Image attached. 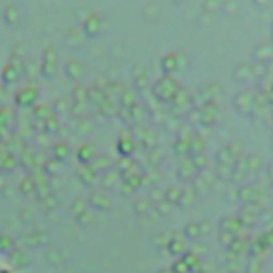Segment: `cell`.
Here are the masks:
<instances>
[{
  "label": "cell",
  "mask_w": 273,
  "mask_h": 273,
  "mask_svg": "<svg viewBox=\"0 0 273 273\" xmlns=\"http://www.w3.org/2000/svg\"><path fill=\"white\" fill-rule=\"evenodd\" d=\"M96 176H98V173H95L88 165H86L84 171L80 172V179H82V181L86 184V185H92V184L95 183Z\"/></svg>",
  "instance_id": "obj_30"
},
{
  "label": "cell",
  "mask_w": 273,
  "mask_h": 273,
  "mask_svg": "<svg viewBox=\"0 0 273 273\" xmlns=\"http://www.w3.org/2000/svg\"><path fill=\"white\" fill-rule=\"evenodd\" d=\"M179 83L176 82L172 76H167L165 75L160 80H157L155 83V86L152 88V94L159 102L171 103L172 99L175 98L176 94L179 92Z\"/></svg>",
  "instance_id": "obj_1"
},
{
  "label": "cell",
  "mask_w": 273,
  "mask_h": 273,
  "mask_svg": "<svg viewBox=\"0 0 273 273\" xmlns=\"http://www.w3.org/2000/svg\"><path fill=\"white\" fill-rule=\"evenodd\" d=\"M266 176H268V180L273 184V160L268 164V168H266Z\"/></svg>",
  "instance_id": "obj_36"
},
{
  "label": "cell",
  "mask_w": 273,
  "mask_h": 273,
  "mask_svg": "<svg viewBox=\"0 0 273 273\" xmlns=\"http://www.w3.org/2000/svg\"><path fill=\"white\" fill-rule=\"evenodd\" d=\"M220 113H221V109L218 107V104H208L204 108L199 109V117H200V124L204 125V127H211L212 124L217 123V120L220 119Z\"/></svg>",
  "instance_id": "obj_5"
},
{
  "label": "cell",
  "mask_w": 273,
  "mask_h": 273,
  "mask_svg": "<svg viewBox=\"0 0 273 273\" xmlns=\"http://www.w3.org/2000/svg\"><path fill=\"white\" fill-rule=\"evenodd\" d=\"M272 43H273V24H272Z\"/></svg>",
  "instance_id": "obj_40"
},
{
  "label": "cell",
  "mask_w": 273,
  "mask_h": 273,
  "mask_svg": "<svg viewBox=\"0 0 273 273\" xmlns=\"http://www.w3.org/2000/svg\"><path fill=\"white\" fill-rule=\"evenodd\" d=\"M189 160H191L192 164L195 165V168L199 171V173L200 172H203L204 169H205V167H207V156H205V153L204 152L192 155Z\"/></svg>",
  "instance_id": "obj_27"
},
{
  "label": "cell",
  "mask_w": 273,
  "mask_h": 273,
  "mask_svg": "<svg viewBox=\"0 0 273 273\" xmlns=\"http://www.w3.org/2000/svg\"><path fill=\"white\" fill-rule=\"evenodd\" d=\"M196 200H197V195H196V192L193 191V188H189V189H184L181 192V196H180L179 201L176 205H179L180 208H183V209H188V208H191L195 205Z\"/></svg>",
  "instance_id": "obj_14"
},
{
  "label": "cell",
  "mask_w": 273,
  "mask_h": 273,
  "mask_svg": "<svg viewBox=\"0 0 273 273\" xmlns=\"http://www.w3.org/2000/svg\"><path fill=\"white\" fill-rule=\"evenodd\" d=\"M119 175H120V173H117V172H112V171L104 172V176H103V180H102L103 188L107 189V191L113 189L115 185H116L117 180H119Z\"/></svg>",
  "instance_id": "obj_22"
},
{
  "label": "cell",
  "mask_w": 273,
  "mask_h": 273,
  "mask_svg": "<svg viewBox=\"0 0 273 273\" xmlns=\"http://www.w3.org/2000/svg\"><path fill=\"white\" fill-rule=\"evenodd\" d=\"M87 208V203L83 199L78 197V199H75L72 203H71V213L74 215V217L79 216L82 212H84Z\"/></svg>",
  "instance_id": "obj_28"
},
{
  "label": "cell",
  "mask_w": 273,
  "mask_h": 273,
  "mask_svg": "<svg viewBox=\"0 0 273 273\" xmlns=\"http://www.w3.org/2000/svg\"><path fill=\"white\" fill-rule=\"evenodd\" d=\"M148 200L152 204H156L157 205L159 203L164 201V192H161L159 188H153V189H151V192H149Z\"/></svg>",
  "instance_id": "obj_33"
},
{
  "label": "cell",
  "mask_w": 273,
  "mask_h": 273,
  "mask_svg": "<svg viewBox=\"0 0 273 273\" xmlns=\"http://www.w3.org/2000/svg\"><path fill=\"white\" fill-rule=\"evenodd\" d=\"M58 70V54L52 48L46 50L42 58V64H40V74L43 78L51 79L54 78Z\"/></svg>",
  "instance_id": "obj_3"
},
{
  "label": "cell",
  "mask_w": 273,
  "mask_h": 273,
  "mask_svg": "<svg viewBox=\"0 0 273 273\" xmlns=\"http://www.w3.org/2000/svg\"><path fill=\"white\" fill-rule=\"evenodd\" d=\"M76 222H78L80 226H88L91 222L94 221V217H92V213H91L88 209H86L84 212H82L80 215L75 217Z\"/></svg>",
  "instance_id": "obj_32"
},
{
  "label": "cell",
  "mask_w": 273,
  "mask_h": 273,
  "mask_svg": "<svg viewBox=\"0 0 273 273\" xmlns=\"http://www.w3.org/2000/svg\"><path fill=\"white\" fill-rule=\"evenodd\" d=\"M117 151L120 152L121 156H131L135 151V140L131 137H121L117 143Z\"/></svg>",
  "instance_id": "obj_19"
},
{
  "label": "cell",
  "mask_w": 273,
  "mask_h": 273,
  "mask_svg": "<svg viewBox=\"0 0 273 273\" xmlns=\"http://www.w3.org/2000/svg\"><path fill=\"white\" fill-rule=\"evenodd\" d=\"M184 234H185L188 238H191V240L199 238L200 237L199 222H189V224H187L185 229H184Z\"/></svg>",
  "instance_id": "obj_29"
},
{
  "label": "cell",
  "mask_w": 273,
  "mask_h": 273,
  "mask_svg": "<svg viewBox=\"0 0 273 273\" xmlns=\"http://www.w3.org/2000/svg\"><path fill=\"white\" fill-rule=\"evenodd\" d=\"M172 207H173V204L168 203V201L164 200V201L157 204V211H159L161 216H168L172 212Z\"/></svg>",
  "instance_id": "obj_34"
},
{
  "label": "cell",
  "mask_w": 273,
  "mask_h": 273,
  "mask_svg": "<svg viewBox=\"0 0 273 273\" xmlns=\"http://www.w3.org/2000/svg\"><path fill=\"white\" fill-rule=\"evenodd\" d=\"M232 79H233L234 82L240 83V84H246V83L253 82L254 79H256L253 64L241 63V64L234 67V70L232 71Z\"/></svg>",
  "instance_id": "obj_6"
},
{
  "label": "cell",
  "mask_w": 273,
  "mask_h": 273,
  "mask_svg": "<svg viewBox=\"0 0 273 273\" xmlns=\"http://www.w3.org/2000/svg\"><path fill=\"white\" fill-rule=\"evenodd\" d=\"M200 225V236H205L211 232V222L208 220H203L199 222Z\"/></svg>",
  "instance_id": "obj_35"
},
{
  "label": "cell",
  "mask_w": 273,
  "mask_h": 273,
  "mask_svg": "<svg viewBox=\"0 0 273 273\" xmlns=\"http://www.w3.org/2000/svg\"><path fill=\"white\" fill-rule=\"evenodd\" d=\"M109 165H111V160L108 156H103V155H96L95 159L88 164V167L95 172L100 175V172L109 171Z\"/></svg>",
  "instance_id": "obj_15"
},
{
  "label": "cell",
  "mask_w": 273,
  "mask_h": 273,
  "mask_svg": "<svg viewBox=\"0 0 273 273\" xmlns=\"http://www.w3.org/2000/svg\"><path fill=\"white\" fill-rule=\"evenodd\" d=\"M87 204L95 211L107 212L112 208V200L108 195H106L103 191H94L88 197Z\"/></svg>",
  "instance_id": "obj_4"
},
{
  "label": "cell",
  "mask_w": 273,
  "mask_h": 273,
  "mask_svg": "<svg viewBox=\"0 0 273 273\" xmlns=\"http://www.w3.org/2000/svg\"><path fill=\"white\" fill-rule=\"evenodd\" d=\"M241 222L237 217H232V216H226L220 221V229L222 232H229V233H237L238 230L241 229Z\"/></svg>",
  "instance_id": "obj_16"
},
{
  "label": "cell",
  "mask_w": 273,
  "mask_h": 273,
  "mask_svg": "<svg viewBox=\"0 0 273 273\" xmlns=\"http://www.w3.org/2000/svg\"><path fill=\"white\" fill-rule=\"evenodd\" d=\"M0 273H8L7 270H4V269H0Z\"/></svg>",
  "instance_id": "obj_39"
},
{
  "label": "cell",
  "mask_w": 273,
  "mask_h": 273,
  "mask_svg": "<svg viewBox=\"0 0 273 273\" xmlns=\"http://www.w3.org/2000/svg\"><path fill=\"white\" fill-rule=\"evenodd\" d=\"M257 103V96L252 90H242L234 95L233 107L236 112L241 116H250L253 115Z\"/></svg>",
  "instance_id": "obj_2"
},
{
  "label": "cell",
  "mask_w": 273,
  "mask_h": 273,
  "mask_svg": "<svg viewBox=\"0 0 273 273\" xmlns=\"http://www.w3.org/2000/svg\"><path fill=\"white\" fill-rule=\"evenodd\" d=\"M197 175H199V171L196 169L195 165L192 164L191 160L184 161V163L180 164V167L177 168V176H179L180 180L184 181V183L193 181Z\"/></svg>",
  "instance_id": "obj_10"
},
{
  "label": "cell",
  "mask_w": 273,
  "mask_h": 273,
  "mask_svg": "<svg viewBox=\"0 0 273 273\" xmlns=\"http://www.w3.org/2000/svg\"><path fill=\"white\" fill-rule=\"evenodd\" d=\"M121 104L125 109H131L133 106H136V94L135 91L127 90L121 95Z\"/></svg>",
  "instance_id": "obj_24"
},
{
  "label": "cell",
  "mask_w": 273,
  "mask_h": 273,
  "mask_svg": "<svg viewBox=\"0 0 273 273\" xmlns=\"http://www.w3.org/2000/svg\"><path fill=\"white\" fill-rule=\"evenodd\" d=\"M248 165H246V156L244 155L240 157L236 163H234L233 168H232V173H230L229 181L234 185H242L244 180L248 177Z\"/></svg>",
  "instance_id": "obj_7"
},
{
  "label": "cell",
  "mask_w": 273,
  "mask_h": 273,
  "mask_svg": "<svg viewBox=\"0 0 273 273\" xmlns=\"http://www.w3.org/2000/svg\"><path fill=\"white\" fill-rule=\"evenodd\" d=\"M52 155H54L55 160L63 163V161H66L67 157L70 156V147L64 141H59V143L52 145Z\"/></svg>",
  "instance_id": "obj_18"
},
{
  "label": "cell",
  "mask_w": 273,
  "mask_h": 273,
  "mask_svg": "<svg viewBox=\"0 0 273 273\" xmlns=\"http://www.w3.org/2000/svg\"><path fill=\"white\" fill-rule=\"evenodd\" d=\"M161 70H163L164 75L167 76H172L176 72H179V67H177V56L176 52L173 54L165 55L161 60Z\"/></svg>",
  "instance_id": "obj_12"
},
{
  "label": "cell",
  "mask_w": 273,
  "mask_h": 273,
  "mask_svg": "<svg viewBox=\"0 0 273 273\" xmlns=\"http://www.w3.org/2000/svg\"><path fill=\"white\" fill-rule=\"evenodd\" d=\"M64 72H66V76L70 80H79L84 74V68H83V64L79 60L71 59L70 62L66 64Z\"/></svg>",
  "instance_id": "obj_11"
},
{
  "label": "cell",
  "mask_w": 273,
  "mask_h": 273,
  "mask_svg": "<svg viewBox=\"0 0 273 273\" xmlns=\"http://www.w3.org/2000/svg\"><path fill=\"white\" fill-rule=\"evenodd\" d=\"M270 148H272V151H273V136H272V139H270Z\"/></svg>",
  "instance_id": "obj_38"
},
{
  "label": "cell",
  "mask_w": 273,
  "mask_h": 273,
  "mask_svg": "<svg viewBox=\"0 0 273 273\" xmlns=\"http://www.w3.org/2000/svg\"><path fill=\"white\" fill-rule=\"evenodd\" d=\"M254 3H256V6H258V7H266L268 6V3H269V0H254Z\"/></svg>",
  "instance_id": "obj_37"
},
{
  "label": "cell",
  "mask_w": 273,
  "mask_h": 273,
  "mask_svg": "<svg viewBox=\"0 0 273 273\" xmlns=\"http://www.w3.org/2000/svg\"><path fill=\"white\" fill-rule=\"evenodd\" d=\"M228 149H229L232 155L236 157V160H238L240 157L244 156V144H242L240 140H234L232 141L229 145H226Z\"/></svg>",
  "instance_id": "obj_31"
},
{
  "label": "cell",
  "mask_w": 273,
  "mask_h": 273,
  "mask_svg": "<svg viewBox=\"0 0 273 273\" xmlns=\"http://www.w3.org/2000/svg\"><path fill=\"white\" fill-rule=\"evenodd\" d=\"M257 199V191L252 184H244L240 185L237 189V200L240 203L245 204H254Z\"/></svg>",
  "instance_id": "obj_9"
},
{
  "label": "cell",
  "mask_w": 273,
  "mask_h": 273,
  "mask_svg": "<svg viewBox=\"0 0 273 273\" xmlns=\"http://www.w3.org/2000/svg\"><path fill=\"white\" fill-rule=\"evenodd\" d=\"M246 165H248V175H257L262 167V157L260 155H249L246 156Z\"/></svg>",
  "instance_id": "obj_21"
},
{
  "label": "cell",
  "mask_w": 273,
  "mask_h": 273,
  "mask_svg": "<svg viewBox=\"0 0 273 273\" xmlns=\"http://www.w3.org/2000/svg\"><path fill=\"white\" fill-rule=\"evenodd\" d=\"M181 192H183V189H180L179 187H175V185H173V187H169L167 191L164 192V200L168 201V203L176 205L177 201H179L180 196H181Z\"/></svg>",
  "instance_id": "obj_23"
},
{
  "label": "cell",
  "mask_w": 273,
  "mask_h": 273,
  "mask_svg": "<svg viewBox=\"0 0 273 273\" xmlns=\"http://www.w3.org/2000/svg\"><path fill=\"white\" fill-rule=\"evenodd\" d=\"M95 156H96V151L91 144H84L82 145L78 151V159L82 163H84L86 165L91 163V161L94 160Z\"/></svg>",
  "instance_id": "obj_20"
},
{
  "label": "cell",
  "mask_w": 273,
  "mask_h": 273,
  "mask_svg": "<svg viewBox=\"0 0 273 273\" xmlns=\"http://www.w3.org/2000/svg\"><path fill=\"white\" fill-rule=\"evenodd\" d=\"M236 161H237L236 160V157L232 155V152L228 149V147H224V148H221L217 153H216V163H217V165H224V167L233 168Z\"/></svg>",
  "instance_id": "obj_17"
},
{
  "label": "cell",
  "mask_w": 273,
  "mask_h": 273,
  "mask_svg": "<svg viewBox=\"0 0 273 273\" xmlns=\"http://www.w3.org/2000/svg\"><path fill=\"white\" fill-rule=\"evenodd\" d=\"M254 204H245L242 205L241 211L238 213L237 218L241 222V225H252L256 221V212L253 211Z\"/></svg>",
  "instance_id": "obj_13"
},
{
  "label": "cell",
  "mask_w": 273,
  "mask_h": 273,
  "mask_svg": "<svg viewBox=\"0 0 273 273\" xmlns=\"http://www.w3.org/2000/svg\"><path fill=\"white\" fill-rule=\"evenodd\" d=\"M84 32L87 36H96L100 32V23L94 18H91L84 24Z\"/></svg>",
  "instance_id": "obj_26"
},
{
  "label": "cell",
  "mask_w": 273,
  "mask_h": 273,
  "mask_svg": "<svg viewBox=\"0 0 273 273\" xmlns=\"http://www.w3.org/2000/svg\"><path fill=\"white\" fill-rule=\"evenodd\" d=\"M151 205H152V203H151L149 200L139 199L136 203H135L133 209H135V213H137L139 216H145L149 211H151Z\"/></svg>",
  "instance_id": "obj_25"
},
{
  "label": "cell",
  "mask_w": 273,
  "mask_h": 273,
  "mask_svg": "<svg viewBox=\"0 0 273 273\" xmlns=\"http://www.w3.org/2000/svg\"><path fill=\"white\" fill-rule=\"evenodd\" d=\"M252 56L254 59V63L260 64H268L273 62V43H262L254 47L252 51Z\"/></svg>",
  "instance_id": "obj_8"
}]
</instances>
